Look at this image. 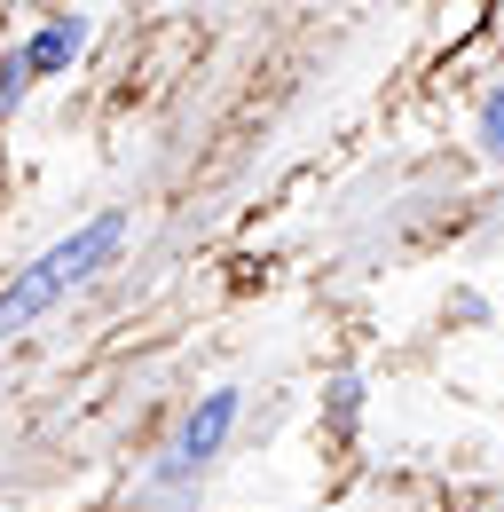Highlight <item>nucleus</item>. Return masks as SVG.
<instances>
[{
  "label": "nucleus",
  "mask_w": 504,
  "mask_h": 512,
  "mask_svg": "<svg viewBox=\"0 0 504 512\" xmlns=\"http://www.w3.org/2000/svg\"><path fill=\"white\" fill-rule=\"evenodd\" d=\"M126 245V205H103L95 221H79L71 237H56L48 253H32L8 284H0V339L8 331H24V323H40L48 308H63L95 268H111Z\"/></svg>",
  "instance_id": "obj_1"
},
{
  "label": "nucleus",
  "mask_w": 504,
  "mask_h": 512,
  "mask_svg": "<svg viewBox=\"0 0 504 512\" xmlns=\"http://www.w3.org/2000/svg\"><path fill=\"white\" fill-rule=\"evenodd\" d=\"M237 410H245V394H237V386H213V394H197V410L174 426L166 457L150 465V497H174V489H189V481H197V473L221 457V442L237 434Z\"/></svg>",
  "instance_id": "obj_2"
},
{
  "label": "nucleus",
  "mask_w": 504,
  "mask_h": 512,
  "mask_svg": "<svg viewBox=\"0 0 504 512\" xmlns=\"http://www.w3.org/2000/svg\"><path fill=\"white\" fill-rule=\"evenodd\" d=\"M79 48H87V16H71V8L40 16V24L16 40V56H24V71H32V79H63V71L79 64Z\"/></svg>",
  "instance_id": "obj_3"
},
{
  "label": "nucleus",
  "mask_w": 504,
  "mask_h": 512,
  "mask_svg": "<svg viewBox=\"0 0 504 512\" xmlns=\"http://www.w3.org/2000/svg\"><path fill=\"white\" fill-rule=\"evenodd\" d=\"M481 16H489V0H449V8H441V40L457 48V40H465V32L481 24Z\"/></svg>",
  "instance_id": "obj_4"
},
{
  "label": "nucleus",
  "mask_w": 504,
  "mask_h": 512,
  "mask_svg": "<svg viewBox=\"0 0 504 512\" xmlns=\"http://www.w3.org/2000/svg\"><path fill=\"white\" fill-rule=\"evenodd\" d=\"M24 95H32V71H24V56L8 48V64H0V119H8V111H16Z\"/></svg>",
  "instance_id": "obj_5"
},
{
  "label": "nucleus",
  "mask_w": 504,
  "mask_h": 512,
  "mask_svg": "<svg viewBox=\"0 0 504 512\" xmlns=\"http://www.w3.org/2000/svg\"><path fill=\"white\" fill-rule=\"evenodd\" d=\"M481 150H489V158H504V87H489V95H481Z\"/></svg>",
  "instance_id": "obj_6"
}]
</instances>
